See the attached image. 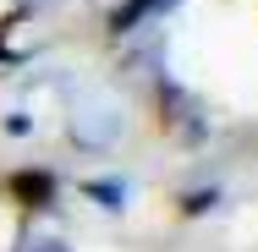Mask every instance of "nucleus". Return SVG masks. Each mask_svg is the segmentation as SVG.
Returning a JSON list of instances; mask_svg holds the SVG:
<instances>
[{"instance_id":"nucleus-2","label":"nucleus","mask_w":258,"mask_h":252,"mask_svg":"<svg viewBox=\"0 0 258 252\" xmlns=\"http://www.w3.org/2000/svg\"><path fill=\"white\" fill-rule=\"evenodd\" d=\"M138 6H154V0H138Z\"/></svg>"},{"instance_id":"nucleus-1","label":"nucleus","mask_w":258,"mask_h":252,"mask_svg":"<svg viewBox=\"0 0 258 252\" xmlns=\"http://www.w3.org/2000/svg\"><path fill=\"white\" fill-rule=\"evenodd\" d=\"M39 252H60V241H39Z\"/></svg>"}]
</instances>
